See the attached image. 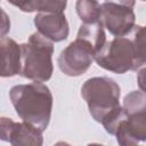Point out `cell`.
Wrapping results in <instances>:
<instances>
[{
	"instance_id": "1",
	"label": "cell",
	"mask_w": 146,
	"mask_h": 146,
	"mask_svg": "<svg viewBox=\"0 0 146 146\" xmlns=\"http://www.w3.org/2000/svg\"><path fill=\"white\" fill-rule=\"evenodd\" d=\"M9 97L23 122L34 125L42 132L48 128L52 111V95L46 84L32 82L14 86Z\"/></svg>"
},
{
	"instance_id": "2",
	"label": "cell",
	"mask_w": 146,
	"mask_h": 146,
	"mask_svg": "<svg viewBox=\"0 0 146 146\" xmlns=\"http://www.w3.org/2000/svg\"><path fill=\"white\" fill-rule=\"evenodd\" d=\"M21 49L22 70L19 75L34 82L41 83L48 81L54 71L52 42L39 32H35L30 35L26 43L21 44Z\"/></svg>"
},
{
	"instance_id": "3",
	"label": "cell",
	"mask_w": 146,
	"mask_h": 146,
	"mask_svg": "<svg viewBox=\"0 0 146 146\" xmlns=\"http://www.w3.org/2000/svg\"><path fill=\"white\" fill-rule=\"evenodd\" d=\"M120 87L108 76L88 79L81 87V96L92 119L99 123L120 105Z\"/></svg>"
},
{
	"instance_id": "4",
	"label": "cell",
	"mask_w": 146,
	"mask_h": 146,
	"mask_svg": "<svg viewBox=\"0 0 146 146\" xmlns=\"http://www.w3.org/2000/svg\"><path fill=\"white\" fill-rule=\"evenodd\" d=\"M95 62L106 71L123 74L135 70V48L132 40L123 38H114L106 42L104 48L96 55Z\"/></svg>"
},
{
	"instance_id": "5",
	"label": "cell",
	"mask_w": 146,
	"mask_h": 146,
	"mask_svg": "<svg viewBox=\"0 0 146 146\" xmlns=\"http://www.w3.org/2000/svg\"><path fill=\"white\" fill-rule=\"evenodd\" d=\"M97 54V50L88 41L75 38L60 51L57 64L65 75L80 76L89 70Z\"/></svg>"
},
{
	"instance_id": "6",
	"label": "cell",
	"mask_w": 146,
	"mask_h": 146,
	"mask_svg": "<svg viewBox=\"0 0 146 146\" xmlns=\"http://www.w3.org/2000/svg\"><path fill=\"white\" fill-rule=\"evenodd\" d=\"M133 1H106L102 3V24L115 38H123L135 26Z\"/></svg>"
},
{
	"instance_id": "7",
	"label": "cell",
	"mask_w": 146,
	"mask_h": 146,
	"mask_svg": "<svg viewBox=\"0 0 146 146\" xmlns=\"http://www.w3.org/2000/svg\"><path fill=\"white\" fill-rule=\"evenodd\" d=\"M1 139L9 141L11 146H42V131L26 122H15L8 117H1Z\"/></svg>"
},
{
	"instance_id": "8",
	"label": "cell",
	"mask_w": 146,
	"mask_h": 146,
	"mask_svg": "<svg viewBox=\"0 0 146 146\" xmlns=\"http://www.w3.org/2000/svg\"><path fill=\"white\" fill-rule=\"evenodd\" d=\"M34 25L38 32L51 42H60L67 39L70 29L64 14L38 13L34 17Z\"/></svg>"
},
{
	"instance_id": "9",
	"label": "cell",
	"mask_w": 146,
	"mask_h": 146,
	"mask_svg": "<svg viewBox=\"0 0 146 146\" xmlns=\"http://www.w3.org/2000/svg\"><path fill=\"white\" fill-rule=\"evenodd\" d=\"M1 49V76L8 78L21 74L22 70V49L15 40L10 38H2L0 41Z\"/></svg>"
},
{
	"instance_id": "10",
	"label": "cell",
	"mask_w": 146,
	"mask_h": 146,
	"mask_svg": "<svg viewBox=\"0 0 146 146\" xmlns=\"http://www.w3.org/2000/svg\"><path fill=\"white\" fill-rule=\"evenodd\" d=\"M24 13L39 11L43 14H64L67 2L57 0H33V1H10Z\"/></svg>"
},
{
	"instance_id": "11",
	"label": "cell",
	"mask_w": 146,
	"mask_h": 146,
	"mask_svg": "<svg viewBox=\"0 0 146 146\" xmlns=\"http://www.w3.org/2000/svg\"><path fill=\"white\" fill-rule=\"evenodd\" d=\"M121 127L136 143L146 141V111L128 115Z\"/></svg>"
},
{
	"instance_id": "12",
	"label": "cell",
	"mask_w": 146,
	"mask_h": 146,
	"mask_svg": "<svg viewBox=\"0 0 146 146\" xmlns=\"http://www.w3.org/2000/svg\"><path fill=\"white\" fill-rule=\"evenodd\" d=\"M76 38L88 41L94 46L97 52H99L106 44V34L102 22L96 24H82L78 31Z\"/></svg>"
},
{
	"instance_id": "13",
	"label": "cell",
	"mask_w": 146,
	"mask_h": 146,
	"mask_svg": "<svg viewBox=\"0 0 146 146\" xmlns=\"http://www.w3.org/2000/svg\"><path fill=\"white\" fill-rule=\"evenodd\" d=\"M75 9L83 24H96L102 22V5L97 1L79 0L75 3Z\"/></svg>"
},
{
	"instance_id": "14",
	"label": "cell",
	"mask_w": 146,
	"mask_h": 146,
	"mask_svg": "<svg viewBox=\"0 0 146 146\" xmlns=\"http://www.w3.org/2000/svg\"><path fill=\"white\" fill-rule=\"evenodd\" d=\"M132 43L135 48V70H137L146 64V25L136 26Z\"/></svg>"
},
{
	"instance_id": "15",
	"label": "cell",
	"mask_w": 146,
	"mask_h": 146,
	"mask_svg": "<svg viewBox=\"0 0 146 146\" xmlns=\"http://www.w3.org/2000/svg\"><path fill=\"white\" fill-rule=\"evenodd\" d=\"M127 115L146 111V94L140 90H133L124 96L122 105Z\"/></svg>"
},
{
	"instance_id": "16",
	"label": "cell",
	"mask_w": 146,
	"mask_h": 146,
	"mask_svg": "<svg viewBox=\"0 0 146 146\" xmlns=\"http://www.w3.org/2000/svg\"><path fill=\"white\" fill-rule=\"evenodd\" d=\"M128 117L127 113L124 112L123 107L122 106H119L117 108H115L113 112H111L103 121H102V124L103 127L105 128V130L111 133V135H114L116 133L117 129L120 128V125L122 124L123 121H125Z\"/></svg>"
},
{
	"instance_id": "17",
	"label": "cell",
	"mask_w": 146,
	"mask_h": 146,
	"mask_svg": "<svg viewBox=\"0 0 146 146\" xmlns=\"http://www.w3.org/2000/svg\"><path fill=\"white\" fill-rule=\"evenodd\" d=\"M1 14H2V29H1V34H2V38H5L6 33L10 30V22H9V18L7 17L6 13L3 10H1Z\"/></svg>"
},
{
	"instance_id": "18",
	"label": "cell",
	"mask_w": 146,
	"mask_h": 146,
	"mask_svg": "<svg viewBox=\"0 0 146 146\" xmlns=\"http://www.w3.org/2000/svg\"><path fill=\"white\" fill-rule=\"evenodd\" d=\"M54 146H71L68 143H65V141H58V143H56Z\"/></svg>"
},
{
	"instance_id": "19",
	"label": "cell",
	"mask_w": 146,
	"mask_h": 146,
	"mask_svg": "<svg viewBox=\"0 0 146 146\" xmlns=\"http://www.w3.org/2000/svg\"><path fill=\"white\" fill-rule=\"evenodd\" d=\"M87 146H104V145H102V144H97V143H90V144H88Z\"/></svg>"
},
{
	"instance_id": "20",
	"label": "cell",
	"mask_w": 146,
	"mask_h": 146,
	"mask_svg": "<svg viewBox=\"0 0 146 146\" xmlns=\"http://www.w3.org/2000/svg\"><path fill=\"white\" fill-rule=\"evenodd\" d=\"M139 146H141V145H139Z\"/></svg>"
}]
</instances>
